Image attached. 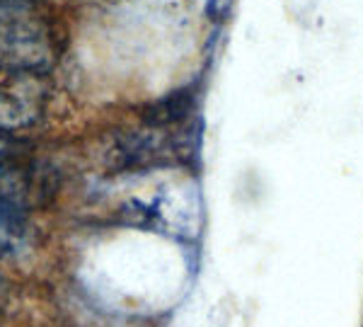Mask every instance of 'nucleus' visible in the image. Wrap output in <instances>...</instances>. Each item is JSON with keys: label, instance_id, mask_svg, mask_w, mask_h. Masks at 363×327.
I'll return each instance as SVG.
<instances>
[{"label": "nucleus", "instance_id": "nucleus-5", "mask_svg": "<svg viewBox=\"0 0 363 327\" xmlns=\"http://www.w3.org/2000/svg\"><path fill=\"white\" fill-rule=\"evenodd\" d=\"M8 3H44V0H8Z\"/></svg>", "mask_w": 363, "mask_h": 327}, {"label": "nucleus", "instance_id": "nucleus-4", "mask_svg": "<svg viewBox=\"0 0 363 327\" xmlns=\"http://www.w3.org/2000/svg\"><path fill=\"white\" fill-rule=\"evenodd\" d=\"M27 143L20 136H5L0 133V160H13V157H25Z\"/></svg>", "mask_w": 363, "mask_h": 327}, {"label": "nucleus", "instance_id": "nucleus-2", "mask_svg": "<svg viewBox=\"0 0 363 327\" xmlns=\"http://www.w3.org/2000/svg\"><path fill=\"white\" fill-rule=\"evenodd\" d=\"M44 192L42 179L25 157L0 160V260L25 243L29 211Z\"/></svg>", "mask_w": 363, "mask_h": 327}, {"label": "nucleus", "instance_id": "nucleus-3", "mask_svg": "<svg viewBox=\"0 0 363 327\" xmlns=\"http://www.w3.org/2000/svg\"><path fill=\"white\" fill-rule=\"evenodd\" d=\"M46 112V83L42 75L0 68V133L20 136L37 126Z\"/></svg>", "mask_w": 363, "mask_h": 327}, {"label": "nucleus", "instance_id": "nucleus-1", "mask_svg": "<svg viewBox=\"0 0 363 327\" xmlns=\"http://www.w3.org/2000/svg\"><path fill=\"white\" fill-rule=\"evenodd\" d=\"M66 51V27L46 3L0 0V68L46 78Z\"/></svg>", "mask_w": 363, "mask_h": 327}]
</instances>
